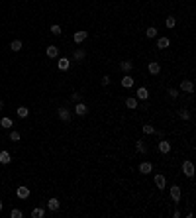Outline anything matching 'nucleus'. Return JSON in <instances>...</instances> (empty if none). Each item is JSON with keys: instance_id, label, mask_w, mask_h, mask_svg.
<instances>
[{"instance_id": "ddd939ff", "label": "nucleus", "mask_w": 196, "mask_h": 218, "mask_svg": "<svg viewBox=\"0 0 196 218\" xmlns=\"http://www.w3.org/2000/svg\"><path fill=\"white\" fill-rule=\"evenodd\" d=\"M10 159H12V157H10V153H8L6 150H2V151H0V163H2V165L10 163Z\"/></svg>"}, {"instance_id": "473e14b6", "label": "nucleus", "mask_w": 196, "mask_h": 218, "mask_svg": "<svg viewBox=\"0 0 196 218\" xmlns=\"http://www.w3.org/2000/svg\"><path fill=\"white\" fill-rule=\"evenodd\" d=\"M143 132H145V134H155V128L147 124V126H143Z\"/></svg>"}, {"instance_id": "2eb2a0df", "label": "nucleus", "mask_w": 196, "mask_h": 218, "mask_svg": "<svg viewBox=\"0 0 196 218\" xmlns=\"http://www.w3.org/2000/svg\"><path fill=\"white\" fill-rule=\"evenodd\" d=\"M147 96H149V91L145 89V87L137 89V100H147Z\"/></svg>"}, {"instance_id": "5701e85b", "label": "nucleus", "mask_w": 196, "mask_h": 218, "mask_svg": "<svg viewBox=\"0 0 196 218\" xmlns=\"http://www.w3.org/2000/svg\"><path fill=\"white\" fill-rule=\"evenodd\" d=\"M10 49H12V51H20V49H22V41L20 39H14L12 43H10Z\"/></svg>"}, {"instance_id": "4be33fe9", "label": "nucleus", "mask_w": 196, "mask_h": 218, "mask_svg": "<svg viewBox=\"0 0 196 218\" xmlns=\"http://www.w3.org/2000/svg\"><path fill=\"white\" fill-rule=\"evenodd\" d=\"M31 216H34V218H43L45 210H43V208H34V210H31Z\"/></svg>"}, {"instance_id": "20e7f679", "label": "nucleus", "mask_w": 196, "mask_h": 218, "mask_svg": "<svg viewBox=\"0 0 196 218\" xmlns=\"http://www.w3.org/2000/svg\"><path fill=\"white\" fill-rule=\"evenodd\" d=\"M180 194H183V193H180V187H179V185H172V187H171V197H172V201L179 202V201H180Z\"/></svg>"}, {"instance_id": "e433bc0d", "label": "nucleus", "mask_w": 196, "mask_h": 218, "mask_svg": "<svg viewBox=\"0 0 196 218\" xmlns=\"http://www.w3.org/2000/svg\"><path fill=\"white\" fill-rule=\"evenodd\" d=\"M4 108V102H2V100H0V110H2Z\"/></svg>"}, {"instance_id": "cd10ccee", "label": "nucleus", "mask_w": 196, "mask_h": 218, "mask_svg": "<svg viewBox=\"0 0 196 218\" xmlns=\"http://www.w3.org/2000/svg\"><path fill=\"white\" fill-rule=\"evenodd\" d=\"M175 24H176V20H175V18H172V16H169V18H167V22H165V26H167V28H169V30H171V28H175Z\"/></svg>"}, {"instance_id": "c85d7f7f", "label": "nucleus", "mask_w": 196, "mask_h": 218, "mask_svg": "<svg viewBox=\"0 0 196 218\" xmlns=\"http://www.w3.org/2000/svg\"><path fill=\"white\" fill-rule=\"evenodd\" d=\"M145 35H147V38H155V35H157V28H147Z\"/></svg>"}, {"instance_id": "f8f14e48", "label": "nucleus", "mask_w": 196, "mask_h": 218, "mask_svg": "<svg viewBox=\"0 0 196 218\" xmlns=\"http://www.w3.org/2000/svg\"><path fill=\"white\" fill-rule=\"evenodd\" d=\"M122 87H124V89H132V87H133V77L132 75H125L122 79Z\"/></svg>"}, {"instance_id": "f257e3e1", "label": "nucleus", "mask_w": 196, "mask_h": 218, "mask_svg": "<svg viewBox=\"0 0 196 218\" xmlns=\"http://www.w3.org/2000/svg\"><path fill=\"white\" fill-rule=\"evenodd\" d=\"M183 173L186 175V177H194V165H192V161H184L183 163Z\"/></svg>"}, {"instance_id": "aec40b11", "label": "nucleus", "mask_w": 196, "mask_h": 218, "mask_svg": "<svg viewBox=\"0 0 196 218\" xmlns=\"http://www.w3.org/2000/svg\"><path fill=\"white\" fill-rule=\"evenodd\" d=\"M47 206H49V210H59V198H49Z\"/></svg>"}, {"instance_id": "4c0bfd02", "label": "nucleus", "mask_w": 196, "mask_h": 218, "mask_svg": "<svg viewBox=\"0 0 196 218\" xmlns=\"http://www.w3.org/2000/svg\"><path fill=\"white\" fill-rule=\"evenodd\" d=\"M0 210H2V201H0Z\"/></svg>"}, {"instance_id": "a878e982", "label": "nucleus", "mask_w": 196, "mask_h": 218, "mask_svg": "<svg viewBox=\"0 0 196 218\" xmlns=\"http://www.w3.org/2000/svg\"><path fill=\"white\" fill-rule=\"evenodd\" d=\"M22 216H24V212H22V210H18V208H12L10 218H22Z\"/></svg>"}, {"instance_id": "7ed1b4c3", "label": "nucleus", "mask_w": 196, "mask_h": 218, "mask_svg": "<svg viewBox=\"0 0 196 218\" xmlns=\"http://www.w3.org/2000/svg\"><path fill=\"white\" fill-rule=\"evenodd\" d=\"M74 114H77V116H86L88 114V106L82 104V102H78L77 106H74Z\"/></svg>"}, {"instance_id": "412c9836", "label": "nucleus", "mask_w": 196, "mask_h": 218, "mask_svg": "<svg viewBox=\"0 0 196 218\" xmlns=\"http://www.w3.org/2000/svg\"><path fill=\"white\" fill-rule=\"evenodd\" d=\"M0 126H2V128H6V130H10V128L14 126V122H12L10 118H2V120H0Z\"/></svg>"}, {"instance_id": "c9c22d12", "label": "nucleus", "mask_w": 196, "mask_h": 218, "mask_svg": "<svg viewBox=\"0 0 196 218\" xmlns=\"http://www.w3.org/2000/svg\"><path fill=\"white\" fill-rule=\"evenodd\" d=\"M102 85H104V87H106V85H110V77H108V75L102 77Z\"/></svg>"}, {"instance_id": "72a5a7b5", "label": "nucleus", "mask_w": 196, "mask_h": 218, "mask_svg": "<svg viewBox=\"0 0 196 218\" xmlns=\"http://www.w3.org/2000/svg\"><path fill=\"white\" fill-rule=\"evenodd\" d=\"M169 96H171V98H176V96H179V91H176V89H169Z\"/></svg>"}, {"instance_id": "9b49d317", "label": "nucleus", "mask_w": 196, "mask_h": 218, "mask_svg": "<svg viewBox=\"0 0 196 218\" xmlns=\"http://www.w3.org/2000/svg\"><path fill=\"white\" fill-rule=\"evenodd\" d=\"M59 118H61L63 122H71V112H69L67 108H59Z\"/></svg>"}, {"instance_id": "6ab92c4d", "label": "nucleus", "mask_w": 196, "mask_h": 218, "mask_svg": "<svg viewBox=\"0 0 196 218\" xmlns=\"http://www.w3.org/2000/svg\"><path fill=\"white\" fill-rule=\"evenodd\" d=\"M73 57H74V61H82V59L86 57V51H85V49H77Z\"/></svg>"}, {"instance_id": "0eeeda50", "label": "nucleus", "mask_w": 196, "mask_h": 218, "mask_svg": "<svg viewBox=\"0 0 196 218\" xmlns=\"http://www.w3.org/2000/svg\"><path fill=\"white\" fill-rule=\"evenodd\" d=\"M159 151L161 153H169L171 151V142L169 140H161L159 142Z\"/></svg>"}, {"instance_id": "f03ea898", "label": "nucleus", "mask_w": 196, "mask_h": 218, "mask_svg": "<svg viewBox=\"0 0 196 218\" xmlns=\"http://www.w3.org/2000/svg\"><path fill=\"white\" fill-rule=\"evenodd\" d=\"M180 89H183L184 92H188V94H192V92H194V85H192V81L184 79V81L180 83Z\"/></svg>"}, {"instance_id": "b1692460", "label": "nucleus", "mask_w": 196, "mask_h": 218, "mask_svg": "<svg viewBox=\"0 0 196 218\" xmlns=\"http://www.w3.org/2000/svg\"><path fill=\"white\" fill-rule=\"evenodd\" d=\"M125 106H128V108H137V98H133V96H132V98H128V100H125Z\"/></svg>"}, {"instance_id": "39448f33", "label": "nucleus", "mask_w": 196, "mask_h": 218, "mask_svg": "<svg viewBox=\"0 0 196 218\" xmlns=\"http://www.w3.org/2000/svg\"><path fill=\"white\" fill-rule=\"evenodd\" d=\"M147 71L151 73V75H159V73H161V65L155 63V61H151V63L147 65Z\"/></svg>"}, {"instance_id": "bb28decb", "label": "nucleus", "mask_w": 196, "mask_h": 218, "mask_svg": "<svg viewBox=\"0 0 196 218\" xmlns=\"http://www.w3.org/2000/svg\"><path fill=\"white\" fill-rule=\"evenodd\" d=\"M120 67H122L124 71H132V69H133V63H132V61H124Z\"/></svg>"}, {"instance_id": "f3484780", "label": "nucleus", "mask_w": 196, "mask_h": 218, "mask_svg": "<svg viewBox=\"0 0 196 218\" xmlns=\"http://www.w3.org/2000/svg\"><path fill=\"white\" fill-rule=\"evenodd\" d=\"M135 150H137L139 153H143V155H145V153H147V146H145V142L137 140V143H135Z\"/></svg>"}, {"instance_id": "7c9ffc66", "label": "nucleus", "mask_w": 196, "mask_h": 218, "mask_svg": "<svg viewBox=\"0 0 196 218\" xmlns=\"http://www.w3.org/2000/svg\"><path fill=\"white\" fill-rule=\"evenodd\" d=\"M51 34H53V35H61V26H57V24L51 26Z\"/></svg>"}, {"instance_id": "dca6fc26", "label": "nucleus", "mask_w": 196, "mask_h": 218, "mask_svg": "<svg viewBox=\"0 0 196 218\" xmlns=\"http://www.w3.org/2000/svg\"><path fill=\"white\" fill-rule=\"evenodd\" d=\"M57 65H59V69H61V71H67V69H69V65H71V61H69L67 57H61Z\"/></svg>"}, {"instance_id": "9d476101", "label": "nucleus", "mask_w": 196, "mask_h": 218, "mask_svg": "<svg viewBox=\"0 0 196 218\" xmlns=\"http://www.w3.org/2000/svg\"><path fill=\"white\" fill-rule=\"evenodd\" d=\"M155 185L157 189H167V179L163 175H155Z\"/></svg>"}, {"instance_id": "393cba45", "label": "nucleus", "mask_w": 196, "mask_h": 218, "mask_svg": "<svg viewBox=\"0 0 196 218\" xmlns=\"http://www.w3.org/2000/svg\"><path fill=\"white\" fill-rule=\"evenodd\" d=\"M27 114H30V110H27V106H20V108H18V116H20V118H26Z\"/></svg>"}, {"instance_id": "4468645a", "label": "nucleus", "mask_w": 196, "mask_h": 218, "mask_svg": "<svg viewBox=\"0 0 196 218\" xmlns=\"http://www.w3.org/2000/svg\"><path fill=\"white\" fill-rule=\"evenodd\" d=\"M169 45H171L169 38H159V39H157V47H159V49H167Z\"/></svg>"}, {"instance_id": "a211bd4d", "label": "nucleus", "mask_w": 196, "mask_h": 218, "mask_svg": "<svg viewBox=\"0 0 196 218\" xmlns=\"http://www.w3.org/2000/svg\"><path fill=\"white\" fill-rule=\"evenodd\" d=\"M57 55H59V49H57V45H49V47H47V57H51V59H53V57H57Z\"/></svg>"}, {"instance_id": "1a4fd4ad", "label": "nucleus", "mask_w": 196, "mask_h": 218, "mask_svg": "<svg viewBox=\"0 0 196 218\" xmlns=\"http://www.w3.org/2000/svg\"><path fill=\"white\" fill-rule=\"evenodd\" d=\"M153 171V165L149 163V161H143L141 165H139V173H143V175H147V173H151Z\"/></svg>"}, {"instance_id": "2f4dec72", "label": "nucleus", "mask_w": 196, "mask_h": 218, "mask_svg": "<svg viewBox=\"0 0 196 218\" xmlns=\"http://www.w3.org/2000/svg\"><path fill=\"white\" fill-rule=\"evenodd\" d=\"M179 116L183 120H190V112H188V110H179Z\"/></svg>"}, {"instance_id": "423d86ee", "label": "nucleus", "mask_w": 196, "mask_h": 218, "mask_svg": "<svg viewBox=\"0 0 196 218\" xmlns=\"http://www.w3.org/2000/svg\"><path fill=\"white\" fill-rule=\"evenodd\" d=\"M16 194H18V198H27V197H30V189H27L26 185H22V187H18Z\"/></svg>"}, {"instance_id": "f704fd0d", "label": "nucleus", "mask_w": 196, "mask_h": 218, "mask_svg": "<svg viewBox=\"0 0 196 218\" xmlns=\"http://www.w3.org/2000/svg\"><path fill=\"white\" fill-rule=\"evenodd\" d=\"M71 100H73V102H78V100H81V94H78V92H74V94L71 96Z\"/></svg>"}, {"instance_id": "6e6552de", "label": "nucleus", "mask_w": 196, "mask_h": 218, "mask_svg": "<svg viewBox=\"0 0 196 218\" xmlns=\"http://www.w3.org/2000/svg\"><path fill=\"white\" fill-rule=\"evenodd\" d=\"M86 35H88V31H74V35H73L74 43H82L86 39Z\"/></svg>"}, {"instance_id": "c756f323", "label": "nucleus", "mask_w": 196, "mask_h": 218, "mask_svg": "<svg viewBox=\"0 0 196 218\" xmlns=\"http://www.w3.org/2000/svg\"><path fill=\"white\" fill-rule=\"evenodd\" d=\"M20 138H22L20 132H14V130L10 132V140H12V142H20Z\"/></svg>"}]
</instances>
